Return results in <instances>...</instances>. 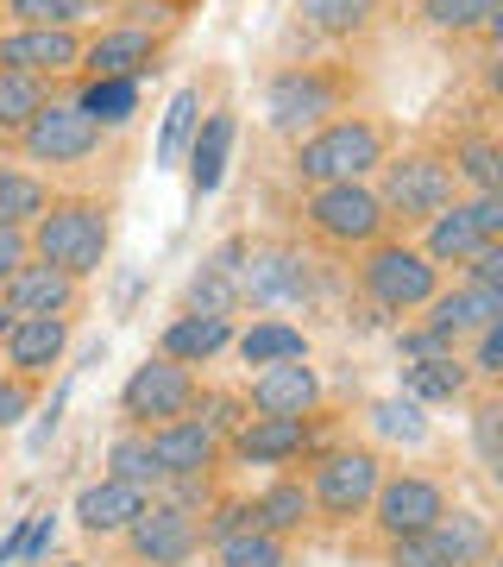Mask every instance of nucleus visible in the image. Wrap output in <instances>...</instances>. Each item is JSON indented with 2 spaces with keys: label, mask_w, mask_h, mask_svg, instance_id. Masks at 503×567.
<instances>
[{
  "label": "nucleus",
  "mask_w": 503,
  "mask_h": 567,
  "mask_svg": "<svg viewBox=\"0 0 503 567\" xmlns=\"http://www.w3.org/2000/svg\"><path fill=\"white\" fill-rule=\"evenodd\" d=\"M214 567H290V543H277V536H264V529L252 524V529H240V536L214 543Z\"/></svg>",
  "instance_id": "e433bc0d"
},
{
  "label": "nucleus",
  "mask_w": 503,
  "mask_h": 567,
  "mask_svg": "<svg viewBox=\"0 0 503 567\" xmlns=\"http://www.w3.org/2000/svg\"><path fill=\"white\" fill-rule=\"evenodd\" d=\"M397 152V126L378 121V114H340V121L315 126V133H302L290 145V183L296 189H322V183H371L378 177V164Z\"/></svg>",
  "instance_id": "f03ea898"
},
{
  "label": "nucleus",
  "mask_w": 503,
  "mask_h": 567,
  "mask_svg": "<svg viewBox=\"0 0 503 567\" xmlns=\"http://www.w3.org/2000/svg\"><path fill=\"white\" fill-rule=\"evenodd\" d=\"M164 51H170V32H151V25H133V20H107V25L88 32L76 76H88V82H145L164 63Z\"/></svg>",
  "instance_id": "ddd939ff"
},
{
  "label": "nucleus",
  "mask_w": 503,
  "mask_h": 567,
  "mask_svg": "<svg viewBox=\"0 0 503 567\" xmlns=\"http://www.w3.org/2000/svg\"><path fill=\"white\" fill-rule=\"evenodd\" d=\"M346 265H353L359 297L378 309V316H422L428 297L441 290V271L422 259V246L402 240V234H390V240H378V246H365L359 259H346Z\"/></svg>",
  "instance_id": "0eeeda50"
},
{
  "label": "nucleus",
  "mask_w": 503,
  "mask_h": 567,
  "mask_svg": "<svg viewBox=\"0 0 503 567\" xmlns=\"http://www.w3.org/2000/svg\"><path fill=\"white\" fill-rule=\"evenodd\" d=\"M233 347V316H170L158 334V360H177V365H208L221 360Z\"/></svg>",
  "instance_id": "b1692460"
},
{
  "label": "nucleus",
  "mask_w": 503,
  "mask_h": 567,
  "mask_svg": "<svg viewBox=\"0 0 503 567\" xmlns=\"http://www.w3.org/2000/svg\"><path fill=\"white\" fill-rule=\"evenodd\" d=\"M416 246H422V259L434 265V271H460V265H472L491 240H479V227L465 221V208L453 203V208H441V215L422 227V240Z\"/></svg>",
  "instance_id": "cd10ccee"
},
{
  "label": "nucleus",
  "mask_w": 503,
  "mask_h": 567,
  "mask_svg": "<svg viewBox=\"0 0 503 567\" xmlns=\"http://www.w3.org/2000/svg\"><path fill=\"white\" fill-rule=\"evenodd\" d=\"M233 133H240V121H233V107H214V114H201L196 140H189V183L196 189H214L227 171V152H233Z\"/></svg>",
  "instance_id": "c756f323"
},
{
  "label": "nucleus",
  "mask_w": 503,
  "mask_h": 567,
  "mask_svg": "<svg viewBox=\"0 0 503 567\" xmlns=\"http://www.w3.org/2000/svg\"><path fill=\"white\" fill-rule=\"evenodd\" d=\"M101 13H114L107 0H0L7 25H57V32H95Z\"/></svg>",
  "instance_id": "7c9ffc66"
},
{
  "label": "nucleus",
  "mask_w": 503,
  "mask_h": 567,
  "mask_svg": "<svg viewBox=\"0 0 503 567\" xmlns=\"http://www.w3.org/2000/svg\"><path fill=\"white\" fill-rule=\"evenodd\" d=\"M196 391H201V379L189 372V365L145 353V360L126 372V385H120V423H126V429H139V435H145V429L177 423V416H189Z\"/></svg>",
  "instance_id": "f8f14e48"
},
{
  "label": "nucleus",
  "mask_w": 503,
  "mask_h": 567,
  "mask_svg": "<svg viewBox=\"0 0 503 567\" xmlns=\"http://www.w3.org/2000/svg\"><path fill=\"white\" fill-rule=\"evenodd\" d=\"M51 95H57L51 82H32V76H20V70H0V152H13L25 121H32Z\"/></svg>",
  "instance_id": "f704fd0d"
},
{
  "label": "nucleus",
  "mask_w": 503,
  "mask_h": 567,
  "mask_svg": "<svg viewBox=\"0 0 503 567\" xmlns=\"http://www.w3.org/2000/svg\"><path fill=\"white\" fill-rule=\"evenodd\" d=\"M196 126H201V82H189V89H177V95H170V107H164L158 164H177L182 152H189V140H196Z\"/></svg>",
  "instance_id": "c9c22d12"
},
{
  "label": "nucleus",
  "mask_w": 503,
  "mask_h": 567,
  "mask_svg": "<svg viewBox=\"0 0 503 567\" xmlns=\"http://www.w3.org/2000/svg\"><path fill=\"white\" fill-rule=\"evenodd\" d=\"M63 89H70V102H76L101 133H120V126L139 114V82H88V76H76V82H63Z\"/></svg>",
  "instance_id": "2f4dec72"
},
{
  "label": "nucleus",
  "mask_w": 503,
  "mask_h": 567,
  "mask_svg": "<svg viewBox=\"0 0 503 567\" xmlns=\"http://www.w3.org/2000/svg\"><path fill=\"white\" fill-rule=\"evenodd\" d=\"M51 177L25 171V164H0V227H32L51 208Z\"/></svg>",
  "instance_id": "72a5a7b5"
},
{
  "label": "nucleus",
  "mask_w": 503,
  "mask_h": 567,
  "mask_svg": "<svg viewBox=\"0 0 503 567\" xmlns=\"http://www.w3.org/2000/svg\"><path fill=\"white\" fill-rule=\"evenodd\" d=\"M101 145H107V133H101L70 95H51V102L25 121V133L13 140V152L25 158V171L51 177V171H76V164L101 158Z\"/></svg>",
  "instance_id": "6e6552de"
},
{
  "label": "nucleus",
  "mask_w": 503,
  "mask_h": 567,
  "mask_svg": "<svg viewBox=\"0 0 503 567\" xmlns=\"http://www.w3.org/2000/svg\"><path fill=\"white\" fill-rule=\"evenodd\" d=\"M25 259H32V246H25V227H0V290H7V278H13Z\"/></svg>",
  "instance_id": "a18cd8bd"
},
{
  "label": "nucleus",
  "mask_w": 503,
  "mask_h": 567,
  "mask_svg": "<svg viewBox=\"0 0 503 567\" xmlns=\"http://www.w3.org/2000/svg\"><path fill=\"white\" fill-rule=\"evenodd\" d=\"M145 442L164 466V486H221V466H227V442L196 416H177L164 429H145Z\"/></svg>",
  "instance_id": "2eb2a0df"
},
{
  "label": "nucleus",
  "mask_w": 503,
  "mask_h": 567,
  "mask_svg": "<svg viewBox=\"0 0 503 567\" xmlns=\"http://www.w3.org/2000/svg\"><path fill=\"white\" fill-rule=\"evenodd\" d=\"M120 543V555L133 567H189L201 555V524H196V511L177 505V498H145L139 517L114 536Z\"/></svg>",
  "instance_id": "9b49d317"
},
{
  "label": "nucleus",
  "mask_w": 503,
  "mask_h": 567,
  "mask_svg": "<svg viewBox=\"0 0 503 567\" xmlns=\"http://www.w3.org/2000/svg\"><path fill=\"white\" fill-rule=\"evenodd\" d=\"M0 303L13 309V316H76L82 309V284L70 278V271H57V265L25 259L20 271L7 278Z\"/></svg>",
  "instance_id": "4be33fe9"
},
{
  "label": "nucleus",
  "mask_w": 503,
  "mask_h": 567,
  "mask_svg": "<svg viewBox=\"0 0 503 567\" xmlns=\"http://www.w3.org/2000/svg\"><path fill=\"white\" fill-rule=\"evenodd\" d=\"M428 145H441V158L453 164L460 196H503V145L484 114H465V121L428 133Z\"/></svg>",
  "instance_id": "f3484780"
},
{
  "label": "nucleus",
  "mask_w": 503,
  "mask_h": 567,
  "mask_svg": "<svg viewBox=\"0 0 503 567\" xmlns=\"http://www.w3.org/2000/svg\"><path fill=\"white\" fill-rule=\"evenodd\" d=\"M139 505H145V492H133V486H120V480H107L101 473L95 486H82L76 492V505H70V517L82 524V536H101V543H114L133 517H139Z\"/></svg>",
  "instance_id": "393cba45"
},
{
  "label": "nucleus",
  "mask_w": 503,
  "mask_h": 567,
  "mask_svg": "<svg viewBox=\"0 0 503 567\" xmlns=\"http://www.w3.org/2000/svg\"><path fill=\"white\" fill-rule=\"evenodd\" d=\"M497 423H503L497 391H479V404H472V447H479L484 466H497Z\"/></svg>",
  "instance_id": "ea45409f"
},
{
  "label": "nucleus",
  "mask_w": 503,
  "mask_h": 567,
  "mask_svg": "<svg viewBox=\"0 0 503 567\" xmlns=\"http://www.w3.org/2000/svg\"><path fill=\"white\" fill-rule=\"evenodd\" d=\"M416 20L422 32L447 44H497V25H503V0H416Z\"/></svg>",
  "instance_id": "5701e85b"
},
{
  "label": "nucleus",
  "mask_w": 503,
  "mask_h": 567,
  "mask_svg": "<svg viewBox=\"0 0 503 567\" xmlns=\"http://www.w3.org/2000/svg\"><path fill=\"white\" fill-rule=\"evenodd\" d=\"M245 410L252 416H322V372L308 360H283V365H259L245 379Z\"/></svg>",
  "instance_id": "a211bd4d"
},
{
  "label": "nucleus",
  "mask_w": 503,
  "mask_h": 567,
  "mask_svg": "<svg viewBox=\"0 0 503 567\" xmlns=\"http://www.w3.org/2000/svg\"><path fill=\"white\" fill-rule=\"evenodd\" d=\"M25 246L39 265H57L76 284H88L114 252V203L107 196H51V208L25 227Z\"/></svg>",
  "instance_id": "20e7f679"
},
{
  "label": "nucleus",
  "mask_w": 503,
  "mask_h": 567,
  "mask_svg": "<svg viewBox=\"0 0 503 567\" xmlns=\"http://www.w3.org/2000/svg\"><path fill=\"white\" fill-rule=\"evenodd\" d=\"M107 480H120V486L145 492V498L164 492V466H158V454H151V442H145L139 429H120V435L107 442Z\"/></svg>",
  "instance_id": "473e14b6"
},
{
  "label": "nucleus",
  "mask_w": 503,
  "mask_h": 567,
  "mask_svg": "<svg viewBox=\"0 0 503 567\" xmlns=\"http://www.w3.org/2000/svg\"><path fill=\"white\" fill-rule=\"evenodd\" d=\"M384 466H390V461H384L371 442H322V447H315V454L302 461V486H308L315 524H327V529L365 524Z\"/></svg>",
  "instance_id": "39448f33"
},
{
  "label": "nucleus",
  "mask_w": 503,
  "mask_h": 567,
  "mask_svg": "<svg viewBox=\"0 0 503 567\" xmlns=\"http://www.w3.org/2000/svg\"><path fill=\"white\" fill-rule=\"evenodd\" d=\"M384 567H447L441 548H434V536H402V543H384Z\"/></svg>",
  "instance_id": "a19ab883"
},
{
  "label": "nucleus",
  "mask_w": 503,
  "mask_h": 567,
  "mask_svg": "<svg viewBox=\"0 0 503 567\" xmlns=\"http://www.w3.org/2000/svg\"><path fill=\"white\" fill-rule=\"evenodd\" d=\"M51 567H95V561H51Z\"/></svg>",
  "instance_id": "09e8293b"
},
{
  "label": "nucleus",
  "mask_w": 503,
  "mask_h": 567,
  "mask_svg": "<svg viewBox=\"0 0 503 567\" xmlns=\"http://www.w3.org/2000/svg\"><path fill=\"white\" fill-rule=\"evenodd\" d=\"M158 7H170V13H177V20H189V13H196L201 0H158Z\"/></svg>",
  "instance_id": "49530a36"
},
{
  "label": "nucleus",
  "mask_w": 503,
  "mask_h": 567,
  "mask_svg": "<svg viewBox=\"0 0 503 567\" xmlns=\"http://www.w3.org/2000/svg\"><path fill=\"white\" fill-rule=\"evenodd\" d=\"M428 536H434L447 567H491L497 561V529H491V517H479V511L447 505V517L428 529Z\"/></svg>",
  "instance_id": "a878e982"
},
{
  "label": "nucleus",
  "mask_w": 503,
  "mask_h": 567,
  "mask_svg": "<svg viewBox=\"0 0 503 567\" xmlns=\"http://www.w3.org/2000/svg\"><path fill=\"white\" fill-rule=\"evenodd\" d=\"M460 284H479V290H503V246H484L472 265H460Z\"/></svg>",
  "instance_id": "c03bdc74"
},
{
  "label": "nucleus",
  "mask_w": 503,
  "mask_h": 567,
  "mask_svg": "<svg viewBox=\"0 0 503 567\" xmlns=\"http://www.w3.org/2000/svg\"><path fill=\"white\" fill-rule=\"evenodd\" d=\"M371 416H378V429H390L402 442L422 435V404H409V398H384V404H371Z\"/></svg>",
  "instance_id": "79ce46f5"
},
{
  "label": "nucleus",
  "mask_w": 503,
  "mask_h": 567,
  "mask_svg": "<svg viewBox=\"0 0 503 567\" xmlns=\"http://www.w3.org/2000/svg\"><path fill=\"white\" fill-rule=\"evenodd\" d=\"M371 196L384 203V221H390V234H422L441 208L460 203V177H453V164L441 158V145H397L390 158L378 164V177H371Z\"/></svg>",
  "instance_id": "7ed1b4c3"
},
{
  "label": "nucleus",
  "mask_w": 503,
  "mask_h": 567,
  "mask_svg": "<svg viewBox=\"0 0 503 567\" xmlns=\"http://www.w3.org/2000/svg\"><path fill=\"white\" fill-rule=\"evenodd\" d=\"M39 398H44V385L39 379H20V372H0V435L7 429H20L32 410H39Z\"/></svg>",
  "instance_id": "58836bf2"
},
{
  "label": "nucleus",
  "mask_w": 503,
  "mask_h": 567,
  "mask_svg": "<svg viewBox=\"0 0 503 567\" xmlns=\"http://www.w3.org/2000/svg\"><path fill=\"white\" fill-rule=\"evenodd\" d=\"M88 32H57V25H0V70H20L32 82H76Z\"/></svg>",
  "instance_id": "dca6fc26"
},
{
  "label": "nucleus",
  "mask_w": 503,
  "mask_h": 567,
  "mask_svg": "<svg viewBox=\"0 0 503 567\" xmlns=\"http://www.w3.org/2000/svg\"><path fill=\"white\" fill-rule=\"evenodd\" d=\"M70 328L76 316H20L0 341V372H20V379H51L70 353Z\"/></svg>",
  "instance_id": "6ab92c4d"
},
{
  "label": "nucleus",
  "mask_w": 503,
  "mask_h": 567,
  "mask_svg": "<svg viewBox=\"0 0 503 567\" xmlns=\"http://www.w3.org/2000/svg\"><path fill=\"white\" fill-rule=\"evenodd\" d=\"M402 398L409 404H460L472 398V372L460 353H428V360L402 365Z\"/></svg>",
  "instance_id": "bb28decb"
},
{
  "label": "nucleus",
  "mask_w": 503,
  "mask_h": 567,
  "mask_svg": "<svg viewBox=\"0 0 503 567\" xmlns=\"http://www.w3.org/2000/svg\"><path fill=\"white\" fill-rule=\"evenodd\" d=\"M460 208H465V221L479 227V240L503 246V196H460Z\"/></svg>",
  "instance_id": "37998d69"
},
{
  "label": "nucleus",
  "mask_w": 503,
  "mask_h": 567,
  "mask_svg": "<svg viewBox=\"0 0 503 567\" xmlns=\"http://www.w3.org/2000/svg\"><path fill=\"white\" fill-rule=\"evenodd\" d=\"M233 353L245 365H283V360H308V334L283 316H259V322L233 328Z\"/></svg>",
  "instance_id": "c85d7f7f"
},
{
  "label": "nucleus",
  "mask_w": 503,
  "mask_h": 567,
  "mask_svg": "<svg viewBox=\"0 0 503 567\" xmlns=\"http://www.w3.org/2000/svg\"><path fill=\"white\" fill-rule=\"evenodd\" d=\"M315 297H322V271L296 240H245L240 303L283 309V303H315Z\"/></svg>",
  "instance_id": "9d476101"
},
{
  "label": "nucleus",
  "mask_w": 503,
  "mask_h": 567,
  "mask_svg": "<svg viewBox=\"0 0 503 567\" xmlns=\"http://www.w3.org/2000/svg\"><path fill=\"white\" fill-rule=\"evenodd\" d=\"M453 505V492L422 473V466H384L378 492H371V511H365V529L378 536V543H402V536H422L434 529Z\"/></svg>",
  "instance_id": "1a4fd4ad"
},
{
  "label": "nucleus",
  "mask_w": 503,
  "mask_h": 567,
  "mask_svg": "<svg viewBox=\"0 0 503 567\" xmlns=\"http://www.w3.org/2000/svg\"><path fill=\"white\" fill-rule=\"evenodd\" d=\"M296 227L302 240L327 252V259H359L365 246L390 240L384 203L371 196V183H322V189H302L296 196Z\"/></svg>",
  "instance_id": "423d86ee"
},
{
  "label": "nucleus",
  "mask_w": 503,
  "mask_h": 567,
  "mask_svg": "<svg viewBox=\"0 0 503 567\" xmlns=\"http://www.w3.org/2000/svg\"><path fill=\"white\" fill-rule=\"evenodd\" d=\"M365 95V76L353 58H296V63H277L271 82H264V126L271 140L296 145L302 133L340 121L353 114Z\"/></svg>",
  "instance_id": "f257e3e1"
},
{
  "label": "nucleus",
  "mask_w": 503,
  "mask_h": 567,
  "mask_svg": "<svg viewBox=\"0 0 503 567\" xmlns=\"http://www.w3.org/2000/svg\"><path fill=\"white\" fill-rule=\"evenodd\" d=\"M189 416H196V423H208V429H214V435L227 442V435H233V429H240L245 416H252V410H245L240 391H214V385H201V391H196V404H189Z\"/></svg>",
  "instance_id": "4c0bfd02"
},
{
  "label": "nucleus",
  "mask_w": 503,
  "mask_h": 567,
  "mask_svg": "<svg viewBox=\"0 0 503 567\" xmlns=\"http://www.w3.org/2000/svg\"><path fill=\"white\" fill-rule=\"evenodd\" d=\"M252 524L264 529V536H277V543L296 548L308 529H315V505H308V486H302V473H271L252 498Z\"/></svg>",
  "instance_id": "aec40b11"
},
{
  "label": "nucleus",
  "mask_w": 503,
  "mask_h": 567,
  "mask_svg": "<svg viewBox=\"0 0 503 567\" xmlns=\"http://www.w3.org/2000/svg\"><path fill=\"white\" fill-rule=\"evenodd\" d=\"M315 447H322V416H245V423L227 435V461L290 473V466L308 461Z\"/></svg>",
  "instance_id": "4468645a"
},
{
  "label": "nucleus",
  "mask_w": 503,
  "mask_h": 567,
  "mask_svg": "<svg viewBox=\"0 0 503 567\" xmlns=\"http://www.w3.org/2000/svg\"><path fill=\"white\" fill-rule=\"evenodd\" d=\"M290 20H296V32L346 51V44H365L384 25V0H296Z\"/></svg>",
  "instance_id": "412c9836"
},
{
  "label": "nucleus",
  "mask_w": 503,
  "mask_h": 567,
  "mask_svg": "<svg viewBox=\"0 0 503 567\" xmlns=\"http://www.w3.org/2000/svg\"><path fill=\"white\" fill-rule=\"evenodd\" d=\"M13 322H20V316H13V309L0 303V341H7V328H13Z\"/></svg>",
  "instance_id": "de8ad7c7"
}]
</instances>
